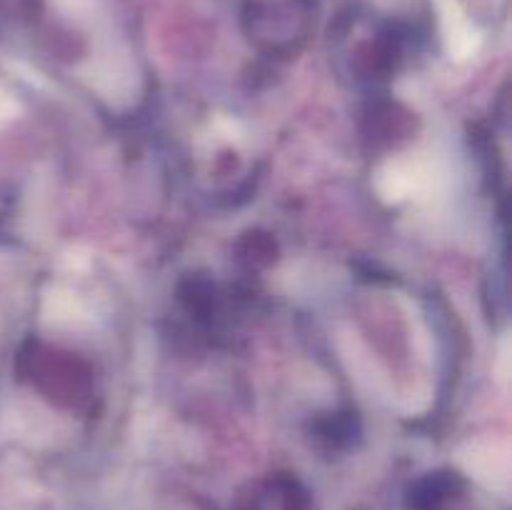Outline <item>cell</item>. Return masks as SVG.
<instances>
[{
	"mask_svg": "<svg viewBox=\"0 0 512 510\" xmlns=\"http://www.w3.org/2000/svg\"><path fill=\"white\" fill-rule=\"evenodd\" d=\"M433 185V165L420 160L418 155L390 158L388 163L380 165V170L375 173V190H378L380 198L390 205H398L403 203V200L430 193Z\"/></svg>",
	"mask_w": 512,
	"mask_h": 510,
	"instance_id": "6da1fadb",
	"label": "cell"
},
{
	"mask_svg": "<svg viewBox=\"0 0 512 510\" xmlns=\"http://www.w3.org/2000/svg\"><path fill=\"white\" fill-rule=\"evenodd\" d=\"M460 463L475 480L488 488L500 490V493L508 490L510 463L505 450H498L495 445H470L465 453H460Z\"/></svg>",
	"mask_w": 512,
	"mask_h": 510,
	"instance_id": "7a4b0ae2",
	"label": "cell"
},
{
	"mask_svg": "<svg viewBox=\"0 0 512 510\" xmlns=\"http://www.w3.org/2000/svg\"><path fill=\"white\" fill-rule=\"evenodd\" d=\"M510 343L508 338H503V345H500V363H498V370H500V378L508 380L510 378Z\"/></svg>",
	"mask_w": 512,
	"mask_h": 510,
	"instance_id": "3957f363",
	"label": "cell"
}]
</instances>
